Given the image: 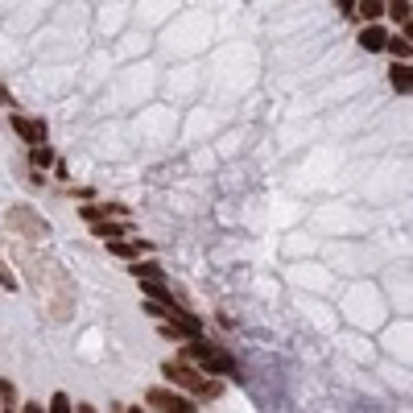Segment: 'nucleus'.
<instances>
[{"instance_id":"nucleus-11","label":"nucleus","mask_w":413,"mask_h":413,"mask_svg":"<svg viewBox=\"0 0 413 413\" xmlns=\"http://www.w3.org/2000/svg\"><path fill=\"white\" fill-rule=\"evenodd\" d=\"M29 166L38 170L34 178H42V170H50V166H54V149H50L46 140H38V145H29Z\"/></svg>"},{"instance_id":"nucleus-7","label":"nucleus","mask_w":413,"mask_h":413,"mask_svg":"<svg viewBox=\"0 0 413 413\" xmlns=\"http://www.w3.org/2000/svg\"><path fill=\"white\" fill-rule=\"evenodd\" d=\"M13 133H17L21 140H29V145H38V140L50 137L46 120H25V116H13Z\"/></svg>"},{"instance_id":"nucleus-3","label":"nucleus","mask_w":413,"mask_h":413,"mask_svg":"<svg viewBox=\"0 0 413 413\" xmlns=\"http://www.w3.org/2000/svg\"><path fill=\"white\" fill-rule=\"evenodd\" d=\"M186 360H190V364H198L207 376H240V368H236V360H231V352L215 347V343H203L198 335H190V343H186Z\"/></svg>"},{"instance_id":"nucleus-13","label":"nucleus","mask_w":413,"mask_h":413,"mask_svg":"<svg viewBox=\"0 0 413 413\" xmlns=\"http://www.w3.org/2000/svg\"><path fill=\"white\" fill-rule=\"evenodd\" d=\"M129 273L137 277V281H161V277H166V269H161L157 261H140V256H137V265H133Z\"/></svg>"},{"instance_id":"nucleus-5","label":"nucleus","mask_w":413,"mask_h":413,"mask_svg":"<svg viewBox=\"0 0 413 413\" xmlns=\"http://www.w3.org/2000/svg\"><path fill=\"white\" fill-rule=\"evenodd\" d=\"M145 401L153 405V410H166V413H190V410H198L186 393H178V389H149L145 393Z\"/></svg>"},{"instance_id":"nucleus-4","label":"nucleus","mask_w":413,"mask_h":413,"mask_svg":"<svg viewBox=\"0 0 413 413\" xmlns=\"http://www.w3.org/2000/svg\"><path fill=\"white\" fill-rule=\"evenodd\" d=\"M8 231H17V240L38 244V240H46V236H50V224L42 219V215H34L29 207H17V211L8 215Z\"/></svg>"},{"instance_id":"nucleus-20","label":"nucleus","mask_w":413,"mask_h":413,"mask_svg":"<svg viewBox=\"0 0 413 413\" xmlns=\"http://www.w3.org/2000/svg\"><path fill=\"white\" fill-rule=\"evenodd\" d=\"M335 8H339L343 17H352V13H356V0H335Z\"/></svg>"},{"instance_id":"nucleus-1","label":"nucleus","mask_w":413,"mask_h":413,"mask_svg":"<svg viewBox=\"0 0 413 413\" xmlns=\"http://www.w3.org/2000/svg\"><path fill=\"white\" fill-rule=\"evenodd\" d=\"M21 269L29 273V285H34V294L42 298V310H46L50 319L66 322L75 314V285H71V277L62 273L54 261L25 252V256H21Z\"/></svg>"},{"instance_id":"nucleus-16","label":"nucleus","mask_w":413,"mask_h":413,"mask_svg":"<svg viewBox=\"0 0 413 413\" xmlns=\"http://www.w3.org/2000/svg\"><path fill=\"white\" fill-rule=\"evenodd\" d=\"M384 13H389L397 25H405V21H410V0H384Z\"/></svg>"},{"instance_id":"nucleus-2","label":"nucleus","mask_w":413,"mask_h":413,"mask_svg":"<svg viewBox=\"0 0 413 413\" xmlns=\"http://www.w3.org/2000/svg\"><path fill=\"white\" fill-rule=\"evenodd\" d=\"M161 372H166V380H170V384H178V389L194 393V397H203V401H215V397L224 393V384H219V380H211L207 372H194L186 360H166Z\"/></svg>"},{"instance_id":"nucleus-18","label":"nucleus","mask_w":413,"mask_h":413,"mask_svg":"<svg viewBox=\"0 0 413 413\" xmlns=\"http://www.w3.org/2000/svg\"><path fill=\"white\" fill-rule=\"evenodd\" d=\"M50 410H54V413H71L75 405H71V397H66V393H54V397H50Z\"/></svg>"},{"instance_id":"nucleus-15","label":"nucleus","mask_w":413,"mask_h":413,"mask_svg":"<svg viewBox=\"0 0 413 413\" xmlns=\"http://www.w3.org/2000/svg\"><path fill=\"white\" fill-rule=\"evenodd\" d=\"M356 13L364 21H380L384 17V0H356Z\"/></svg>"},{"instance_id":"nucleus-6","label":"nucleus","mask_w":413,"mask_h":413,"mask_svg":"<svg viewBox=\"0 0 413 413\" xmlns=\"http://www.w3.org/2000/svg\"><path fill=\"white\" fill-rule=\"evenodd\" d=\"M79 215L95 224V219H129V207H120V203H87V207H79Z\"/></svg>"},{"instance_id":"nucleus-21","label":"nucleus","mask_w":413,"mask_h":413,"mask_svg":"<svg viewBox=\"0 0 413 413\" xmlns=\"http://www.w3.org/2000/svg\"><path fill=\"white\" fill-rule=\"evenodd\" d=\"M0 108H13V95H8V87L0 83Z\"/></svg>"},{"instance_id":"nucleus-9","label":"nucleus","mask_w":413,"mask_h":413,"mask_svg":"<svg viewBox=\"0 0 413 413\" xmlns=\"http://www.w3.org/2000/svg\"><path fill=\"white\" fill-rule=\"evenodd\" d=\"M384 38H389V34H384L376 21H368L364 29H360V38H356V42H360V50H364V54H380V50H384Z\"/></svg>"},{"instance_id":"nucleus-10","label":"nucleus","mask_w":413,"mask_h":413,"mask_svg":"<svg viewBox=\"0 0 413 413\" xmlns=\"http://www.w3.org/2000/svg\"><path fill=\"white\" fill-rule=\"evenodd\" d=\"M389 83H393V92H401V95H410V92H413L410 58H397V62H393V71H389Z\"/></svg>"},{"instance_id":"nucleus-17","label":"nucleus","mask_w":413,"mask_h":413,"mask_svg":"<svg viewBox=\"0 0 413 413\" xmlns=\"http://www.w3.org/2000/svg\"><path fill=\"white\" fill-rule=\"evenodd\" d=\"M0 401H4V410H17V384L13 380H0Z\"/></svg>"},{"instance_id":"nucleus-8","label":"nucleus","mask_w":413,"mask_h":413,"mask_svg":"<svg viewBox=\"0 0 413 413\" xmlns=\"http://www.w3.org/2000/svg\"><path fill=\"white\" fill-rule=\"evenodd\" d=\"M103 244H108V252H116V256H124V261H137L140 252L153 248L149 240H124V236H120V240H103Z\"/></svg>"},{"instance_id":"nucleus-12","label":"nucleus","mask_w":413,"mask_h":413,"mask_svg":"<svg viewBox=\"0 0 413 413\" xmlns=\"http://www.w3.org/2000/svg\"><path fill=\"white\" fill-rule=\"evenodd\" d=\"M129 219H120V224H108V219H95L92 231H95V240H120V236H129Z\"/></svg>"},{"instance_id":"nucleus-14","label":"nucleus","mask_w":413,"mask_h":413,"mask_svg":"<svg viewBox=\"0 0 413 413\" xmlns=\"http://www.w3.org/2000/svg\"><path fill=\"white\" fill-rule=\"evenodd\" d=\"M384 50H389V54H393V58H410V34H405V29H401V34H397V38H384Z\"/></svg>"},{"instance_id":"nucleus-19","label":"nucleus","mask_w":413,"mask_h":413,"mask_svg":"<svg viewBox=\"0 0 413 413\" xmlns=\"http://www.w3.org/2000/svg\"><path fill=\"white\" fill-rule=\"evenodd\" d=\"M0 285H4V289H17V277H13V269H8L4 261H0Z\"/></svg>"}]
</instances>
